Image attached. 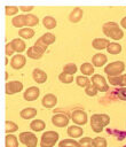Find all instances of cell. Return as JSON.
Masks as SVG:
<instances>
[{"label":"cell","mask_w":126,"mask_h":147,"mask_svg":"<svg viewBox=\"0 0 126 147\" xmlns=\"http://www.w3.org/2000/svg\"><path fill=\"white\" fill-rule=\"evenodd\" d=\"M102 31L107 37H109V38H111L113 40H120L124 37V32H123L121 28L116 22H107V23H104L103 28H102Z\"/></svg>","instance_id":"cell-1"},{"label":"cell","mask_w":126,"mask_h":147,"mask_svg":"<svg viewBox=\"0 0 126 147\" xmlns=\"http://www.w3.org/2000/svg\"><path fill=\"white\" fill-rule=\"evenodd\" d=\"M109 123H110V117L107 114H94L90 117L92 130L96 133L102 132L104 126H107Z\"/></svg>","instance_id":"cell-2"},{"label":"cell","mask_w":126,"mask_h":147,"mask_svg":"<svg viewBox=\"0 0 126 147\" xmlns=\"http://www.w3.org/2000/svg\"><path fill=\"white\" fill-rule=\"evenodd\" d=\"M124 70H125V63L123 61H115L104 67V72L108 75V77L121 76Z\"/></svg>","instance_id":"cell-3"},{"label":"cell","mask_w":126,"mask_h":147,"mask_svg":"<svg viewBox=\"0 0 126 147\" xmlns=\"http://www.w3.org/2000/svg\"><path fill=\"white\" fill-rule=\"evenodd\" d=\"M60 136L56 131H46L42 133L40 139V147H54Z\"/></svg>","instance_id":"cell-4"},{"label":"cell","mask_w":126,"mask_h":147,"mask_svg":"<svg viewBox=\"0 0 126 147\" xmlns=\"http://www.w3.org/2000/svg\"><path fill=\"white\" fill-rule=\"evenodd\" d=\"M18 138H19V141L26 147H37L38 145V138L32 132H27V131L21 132Z\"/></svg>","instance_id":"cell-5"},{"label":"cell","mask_w":126,"mask_h":147,"mask_svg":"<svg viewBox=\"0 0 126 147\" xmlns=\"http://www.w3.org/2000/svg\"><path fill=\"white\" fill-rule=\"evenodd\" d=\"M92 84L96 87V90L99 92H107L109 90V85L105 80V78L102 76V75H99V74H95L92 76V79H90Z\"/></svg>","instance_id":"cell-6"},{"label":"cell","mask_w":126,"mask_h":147,"mask_svg":"<svg viewBox=\"0 0 126 147\" xmlns=\"http://www.w3.org/2000/svg\"><path fill=\"white\" fill-rule=\"evenodd\" d=\"M71 118H72V121L74 122V124L76 125H85L86 123H87V121H88V117H87V114H86V111L85 110H82V109H74L73 111H72V114H71Z\"/></svg>","instance_id":"cell-7"},{"label":"cell","mask_w":126,"mask_h":147,"mask_svg":"<svg viewBox=\"0 0 126 147\" xmlns=\"http://www.w3.org/2000/svg\"><path fill=\"white\" fill-rule=\"evenodd\" d=\"M22 90H23V84L19 80H11V82L6 83V94L7 95L16 94V93L21 92Z\"/></svg>","instance_id":"cell-8"},{"label":"cell","mask_w":126,"mask_h":147,"mask_svg":"<svg viewBox=\"0 0 126 147\" xmlns=\"http://www.w3.org/2000/svg\"><path fill=\"white\" fill-rule=\"evenodd\" d=\"M25 63H26V57H25L24 55H22V54H16V55H14V56L11 57V60H10V65H11V68L15 69V70L22 69V68L25 65Z\"/></svg>","instance_id":"cell-9"},{"label":"cell","mask_w":126,"mask_h":147,"mask_svg":"<svg viewBox=\"0 0 126 147\" xmlns=\"http://www.w3.org/2000/svg\"><path fill=\"white\" fill-rule=\"evenodd\" d=\"M69 117L64 114H55L52 117V123L57 127H65L69 124Z\"/></svg>","instance_id":"cell-10"},{"label":"cell","mask_w":126,"mask_h":147,"mask_svg":"<svg viewBox=\"0 0 126 147\" xmlns=\"http://www.w3.org/2000/svg\"><path fill=\"white\" fill-rule=\"evenodd\" d=\"M39 94H40L39 88L37 86H31L25 90V92L23 93V96L26 101H34L39 98Z\"/></svg>","instance_id":"cell-11"},{"label":"cell","mask_w":126,"mask_h":147,"mask_svg":"<svg viewBox=\"0 0 126 147\" xmlns=\"http://www.w3.org/2000/svg\"><path fill=\"white\" fill-rule=\"evenodd\" d=\"M41 103H42V106H44L45 108H53V107H55L56 103H57V98H56V95H54V94H52V93H47V94L42 98Z\"/></svg>","instance_id":"cell-12"},{"label":"cell","mask_w":126,"mask_h":147,"mask_svg":"<svg viewBox=\"0 0 126 147\" xmlns=\"http://www.w3.org/2000/svg\"><path fill=\"white\" fill-rule=\"evenodd\" d=\"M32 77H33L34 82L38 83V84H44L47 80V74L44 70L39 69V68H36L32 71Z\"/></svg>","instance_id":"cell-13"},{"label":"cell","mask_w":126,"mask_h":147,"mask_svg":"<svg viewBox=\"0 0 126 147\" xmlns=\"http://www.w3.org/2000/svg\"><path fill=\"white\" fill-rule=\"evenodd\" d=\"M107 61H108L107 55H104V54H102V53H97V54H95V55L92 57V64H93L94 67H96V68L103 67V65L107 63Z\"/></svg>","instance_id":"cell-14"},{"label":"cell","mask_w":126,"mask_h":147,"mask_svg":"<svg viewBox=\"0 0 126 147\" xmlns=\"http://www.w3.org/2000/svg\"><path fill=\"white\" fill-rule=\"evenodd\" d=\"M109 45H110V41H109L107 38H95V39L92 41V46H93L95 49H99V51L107 48Z\"/></svg>","instance_id":"cell-15"},{"label":"cell","mask_w":126,"mask_h":147,"mask_svg":"<svg viewBox=\"0 0 126 147\" xmlns=\"http://www.w3.org/2000/svg\"><path fill=\"white\" fill-rule=\"evenodd\" d=\"M66 132H68V136L71 138H80L84 133V130L79 125H71L68 127Z\"/></svg>","instance_id":"cell-16"},{"label":"cell","mask_w":126,"mask_h":147,"mask_svg":"<svg viewBox=\"0 0 126 147\" xmlns=\"http://www.w3.org/2000/svg\"><path fill=\"white\" fill-rule=\"evenodd\" d=\"M10 44H11L14 51L17 52L18 54H21V53H22L23 51H25V48H26L25 42H24L21 38H15V39H13V40L10 41Z\"/></svg>","instance_id":"cell-17"},{"label":"cell","mask_w":126,"mask_h":147,"mask_svg":"<svg viewBox=\"0 0 126 147\" xmlns=\"http://www.w3.org/2000/svg\"><path fill=\"white\" fill-rule=\"evenodd\" d=\"M82 9L81 8H74L71 13H70V15H69V21L70 22H72V23H78L81 18H82Z\"/></svg>","instance_id":"cell-18"},{"label":"cell","mask_w":126,"mask_h":147,"mask_svg":"<svg viewBox=\"0 0 126 147\" xmlns=\"http://www.w3.org/2000/svg\"><path fill=\"white\" fill-rule=\"evenodd\" d=\"M19 115H21V117L23 119H31V118L36 117L37 109L36 108H32V107H27V108H24L23 110H21Z\"/></svg>","instance_id":"cell-19"},{"label":"cell","mask_w":126,"mask_h":147,"mask_svg":"<svg viewBox=\"0 0 126 147\" xmlns=\"http://www.w3.org/2000/svg\"><path fill=\"white\" fill-rule=\"evenodd\" d=\"M80 71L82 74V76H93L94 75V65L92 63H88V62H85L81 64L80 67Z\"/></svg>","instance_id":"cell-20"},{"label":"cell","mask_w":126,"mask_h":147,"mask_svg":"<svg viewBox=\"0 0 126 147\" xmlns=\"http://www.w3.org/2000/svg\"><path fill=\"white\" fill-rule=\"evenodd\" d=\"M45 126H46V124H45V122H44L42 119H33V121L31 122V124H30L31 130L34 131V132H40V131H42V130L45 129Z\"/></svg>","instance_id":"cell-21"},{"label":"cell","mask_w":126,"mask_h":147,"mask_svg":"<svg viewBox=\"0 0 126 147\" xmlns=\"http://www.w3.org/2000/svg\"><path fill=\"white\" fill-rule=\"evenodd\" d=\"M58 147H80L79 141L69 138V139H63L58 142Z\"/></svg>","instance_id":"cell-22"},{"label":"cell","mask_w":126,"mask_h":147,"mask_svg":"<svg viewBox=\"0 0 126 147\" xmlns=\"http://www.w3.org/2000/svg\"><path fill=\"white\" fill-rule=\"evenodd\" d=\"M11 24H13V26H15V28H22V29H23V26L26 25V24H25V15H17V16L13 17Z\"/></svg>","instance_id":"cell-23"},{"label":"cell","mask_w":126,"mask_h":147,"mask_svg":"<svg viewBox=\"0 0 126 147\" xmlns=\"http://www.w3.org/2000/svg\"><path fill=\"white\" fill-rule=\"evenodd\" d=\"M42 24L46 29L48 30H52L56 26V20L53 17V16H45L42 18Z\"/></svg>","instance_id":"cell-24"},{"label":"cell","mask_w":126,"mask_h":147,"mask_svg":"<svg viewBox=\"0 0 126 147\" xmlns=\"http://www.w3.org/2000/svg\"><path fill=\"white\" fill-rule=\"evenodd\" d=\"M18 36L23 39H31L34 36V31L31 28H23L18 31Z\"/></svg>","instance_id":"cell-25"},{"label":"cell","mask_w":126,"mask_h":147,"mask_svg":"<svg viewBox=\"0 0 126 147\" xmlns=\"http://www.w3.org/2000/svg\"><path fill=\"white\" fill-rule=\"evenodd\" d=\"M5 144H6V147H18L17 137H15L14 134H7L5 139Z\"/></svg>","instance_id":"cell-26"},{"label":"cell","mask_w":126,"mask_h":147,"mask_svg":"<svg viewBox=\"0 0 126 147\" xmlns=\"http://www.w3.org/2000/svg\"><path fill=\"white\" fill-rule=\"evenodd\" d=\"M44 44H46L47 46H49V45H52V44H54L55 42V36L53 34V33H49V32H46V33H44L40 38H39Z\"/></svg>","instance_id":"cell-27"},{"label":"cell","mask_w":126,"mask_h":147,"mask_svg":"<svg viewBox=\"0 0 126 147\" xmlns=\"http://www.w3.org/2000/svg\"><path fill=\"white\" fill-rule=\"evenodd\" d=\"M107 51L110 54L117 55V54L121 53V45L118 44V42H110V45L107 47Z\"/></svg>","instance_id":"cell-28"},{"label":"cell","mask_w":126,"mask_h":147,"mask_svg":"<svg viewBox=\"0 0 126 147\" xmlns=\"http://www.w3.org/2000/svg\"><path fill=\"white\" fill-rule=\"evenodd\" d=\"M39 23V18L36 16V15H33V14H27V15H25V24H26V26H34V25H37Z\"/></svg>","instance_id":"cell-29"},{"label":"cell","mask_w":126,"mask_h":147,"mask_svg":"<svg viewBox=\"0 0 126 147\" xmlns=\"http://www.w3.org/2000/svg\"><path fill=\"white\" fill-rule=\"evenodd\" d=\"M76 83H77V85L78 86H80V87H88L89 85H92V82L86 77V76H77V78H76Z\"/></svg>","instance_id":"cell-30"},{"label":"cell","mask_w":126,"mask_h":147,"mask_svg":"<svg viewBox=\"0 0 126 147\" xmlns=\"http://www.w3.org/2000/svg\"><path fill=\"white\" fill-rule=\"evenodd\" d=\"M18 130V125L13 121H6V127L5 131L7 134H13V132H16Z\"/></svg>","instance_id":"cell-31"},{"label":"cell","mask_w":126,"mask_h":147,"mask_svg":"<svg viewBox=\"0 0 126 147\" xmlns=\"http://www.w3.org/2000/svg\"><path fill=\"white\" fill-rule=\"evenodd\" d=\"M33 47H34V49H36V51H37L39 54H41V55H42V54H44V53L47 51V47H48V46H47L46 44H44V42H42L40 39H38V40L34 42Z\"/></svg>","instance_id":"cell-32"},{"label":"cell","mask_w":126,"mask_h":147,"mask_svg":"<svg viewBox=\"0 0 126 147\" xmlns=\"http://www.w3.org/2000/svg\"><path fill=\"white\" fill-rule=\"evenodd\" d=\"M77 70H78V68L74 63H68L63 67V72L68 74V75H71V76H73V74H76Z\"/></svg>","instance_id":"cell-33"},{"label":"cell","mask_w":126,"mask_h":147,"mask_svg":"<svg viewBox=\"0 0 126 147\" xmlns=\"http://www.w3.org/2000/svg\"><path fill=\"white\" fill-rule=\"evenodd\" d=\"M26 55L30 57V59H33V60H39V59H41V54H39L36 49H34V47L32 46V47H30V48H27V51H26Z\"/></svg>","instance_id":"cell-34"},{"label":"cell","mask_w":126,"mask_h":147,"mask_svg":"<svg viewBox=\"0 0 126 147\" xmlns=\"http://www.w3.org/2000/svg\"><path fill=\"white\" fill-rule=\"evenodd\" d=\"M93 147H107V140L103 137H96L93 139Z\"/></svg>","instance_id":"cell-35"},{"label":"cell","mask_w":126,"mask_h":147,"mask_svg":"<svg viewBox=\"0 0 126 147\" xmlns=\"http://www.w3.org/2000/svg\"><path fill=\"white\" fill-rule=\"evenodd\" d=\"M58 79L61 80V83H64V84H71V83L73 82V76L62 72V74L58 75Z\"/></svg>","instance_id":"cell-36"},{"label":"cell","mask_w":126,"mask_h":147,"mask_svg":"<svg viewBox=\"0 0 126 147\" xmlns=\"http://www.w3.org/2000/svg\"><path fill=\"white\" fill-rule=\"evenodd\" d=\"M18 10H19V8L16 7V6H6V7H5V13H6L7 16L16 15Z\"/></svg>","instance_id":"cell-37"},{"label":"cell","mask_w":126,"mask_h":147,"mask_svg":"<svg viewBox=\"0 0 126 147\" xmlns=\"http://www.w3.org/2000/svg\"><path fill=\"white\" fill-rule=\"evenodd\" d=\"M79 145H80V147H93V139L89 137L81 138L79 140Z\"/></svg>","instance_id":"cell-38"},{"label":"cell","mask_w":126,"mask_h":147,"mask_svg":"<svg viewBox=\"0 0 126 147\" xmlns=\"http://www.w3.org/2000/svg\"><path fill=\"white\" fill-rule=\"evenodd\" d=\"M85 92H86V94L88 95V96H94V95H96L97 94V90H96V87L92 84V85H89L88 87H86L85 88Z\"/></svg>","instance_id":"cell-39"},{"label":"cell","mask_w":126,"mask_h":147,"mask_svg":"<svg viewBox=\"0 0 126 147\" xmlns=\"http://www.w3.org/2000/svg\"><path fill=\"white\" fill-rule=\"evenodd\" d=\"M108 80L111 85H120L121 83V76H116V77H108Z\"/></svg>","instance_id":"cell-40"},{"label":"cell","mask_w":126,"mask_h":147,"mask_svg":"<svg viewBox=\"0 0 126 147\" xmlns=\"http://www.w3.org/2000/svg\"><path fill=\"white\" fill-rule=\"evenodd\" d=\"M117 95L120 100L126 101V87H120L119 90H117Z\"/></svg>","instance_id":"cell-41"},{"label":"cell","mask_w":126,"mask_h":147,"mask_svg":"<svg viewBox=\"0 0 126 147\" xmlns=\"http://www.w3.org/2000/svg\"><path fill=\"white\" fill-rule=\"evenodd\" d=\"M14 48H13V46H11V44L10 42H8L7 45H6V56L8 57V56H11L13 57V54H14Z\"/></svg>","instance_id":"cell-42"},{"label":"cell","mask_w":126,"mask_h":147,"mask_svg":"<svg viewBox=\"0 0 126 147\" xmlns=\"http://www.w3.org/2000/svg\"><path fill=\"white\" fill-rule=\"evenodd\" d=\"M19 9H21L22 11H30V10L33 9V7H32V6H21Z\"/></svg>","instance_id":"cell-43"},{"label":"cell","mask_w":126,"mask_h":147,"mask_svg":"<svg viewBox=\"0 0 126 147\" xmlns=\"http://www.w3.org/2000/svg\"><path fill=\"white\" fill-rule=\"evenodd\" d=\"M121 87H126V75H121V83H120Z\"/></svg>","instance_id":"cell-44"},{"label":"cell","mask_w":126,"mask_h":147,"mask_svg":"<svg viewBox=\"0 0 126 147\" xmlns=\"http://www.w3.org/2000/svg\"><path fill=\"white\" fill-rule=\"evenodd\" d=\"M120 25H121V28L126 29V16L121 18V21H120Z\"/></svg>","instance_id":"cell-45"},{"label":"cell","mask_w":126,"mask_h":147,"mask_svg":"<svg viewBox=\"0 0 126 147\" xmlns=\"http://www.w3.org/2000/svg\"><path fill=\"white\" fill-rule=\"evenodd\" d=\"M5 63H6V64L8 63V57H7V56H6V59H5Z\"/></svg>","instance_id":"cell-46"}]
</instances>
